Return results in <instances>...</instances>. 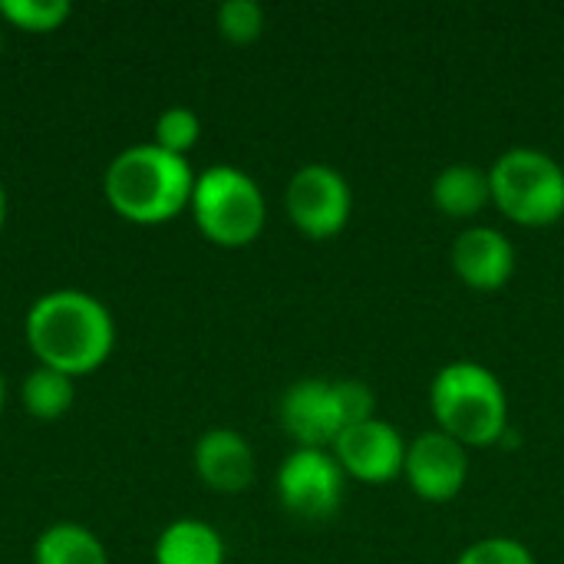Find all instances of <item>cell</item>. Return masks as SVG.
<instances>
[{"label":"cell","mask_w":564,"mask_h":564,"mask_svg":"<svg viewBox=\"0 0 564 564\" xmlns=\"http://www.w3.org/2000/svg\"><path fill=\"white\" fill-rule=\"evenodd\" d=\"M23 334L40 367L66 377L99 370L116 347V324L109 307L89 291L59 288L36 297L23 317Z\"/></svg>","instance_id":"6da1fadb"},{"label":"cell","mask_w":564,"mask_h":564,"mask_svg":"<svg viewBox=\"0 0 564 564\" xmlns=\"http://www.w3.org/2000/svg\"><path fill=\"white\" fill-rule=\"evenodd\" d=\"M195 175L185 155H172L155 142L122 149L102 175L106 202L116 215L135 225L172 221L192 202Z\"/></svg>","instance_id":"7a4b0ae2"},{"label":"cell","mask_w":564,"mask_h":564,"mask_svg":"<svg viewBox=\"0 0 564 564\" xmlns=\"http://www.w3.org/2000/svg\"><path fill=\"white\" fill-rule=\"evenodd\" d=\"M430 406L440 430L463 446H492L509 430V400L499 377L473 360L446 364L436 373Z\"/></svg>","instance_id":"3957f363"},{"label":"cell","mask_w":564,"mask_h":564,"mask_svg":"<svg viewBox=\"0 0 564 564\" xmlns=\"http://www.w3.org/2000/svg\"><path fill=\"white\" fill-rule=\"evenodd\" d=\"M492 202L506 218L525 228H545L564 218V169L542 149H509L489 169Z\"/></svg>","instance_id":"277c9868"},{"label":"cell","mask_w":564,"mask_h":564,"mask_svg":"<svg viewBox=\"0 0 564 564\" xmlns=\"http://www.w3.org/2000/svg\"><path fill=\"white\" fill-rule=\"evenodd\" d=\"M188 205L202 235L221 248H245L264 228V195L258 182L235 165H212L195 175Z\"/></svg>","instance_id":"5b68a950"},{"label":"cell","mask_w":564,"mask_h":564,"mask_svg":"<svg viewBox=\"0 0 564 564\" xmlns=\"http://www.w3.org/2000/svg\"><path fill=\"white\" fill-rule=\"evenodd\" d=\"M278 496L301 522L334 519L344 499V469L327 449H294L278 469Z\"/></svg>","instance_id":"8992f818"},{"label":"cell","mask_w":564,"mask_h":564,"mask_svg":"<svg viewBox=\"0 0 564 564\" xmlns=\"http://www.w3.org/2000/svg\"><path fill=\"white\" fill-rule=\"evenodd\" d=\"M350 202L354 198L347 178L324 162H311L297 169L284 195L291 221L307 238H334L337 231H344L350 218Z\"/></svg>","instance_id":"52a82bcc"},{"label":"cell","mask_w":564,"mask_h":564,"mask_svg":"<svg viewBox=\"0 0 564 564\" xmlns=\"http://www.w3.org/2000/svg\"><path fill=\"white\" fill-rule=\"evenodd\" d=\"M330 449L344 476H354L357 482H367V486L393 482L397 476H403V466H406L403 436L380 416L344 430Z\"/></svg>","instance_id":"ba28073f"},{"label":"cell","mask_w":564,"mask_h":564,"mask_svg":"<svg viewBox=\"0 0 564 564\" xmlns=\"http://www.w3.org/2000/svg\"><path fill=\"white\" fill-rule=\"evenodd\" d=\"M406 482L426 502H449L463 492L469 476L466 446L446 436L443 430L423 433L406 446Z\"/></svg>","instance_id":"9c48e42d"},{"label":"cell","mask_w":564,"mask_h":564,"mask_svg":"<svg viewBox=\"0 0 564 564\" xmlns=\"http://www.w3.org/2000/svg\"><path fill=\"white\" fill-rule=\"evenodd\" d=\"M281 426L297 449H327L344 433L334 380H297L281 397Z\"/></svg>","instance_id":"30bf717a"},{"label":"cell","mask_w":564,"mask_h":564,"mask_svg":"<svg viewBox=\"0 0 564 564\" xmlns=\"http://www.w3.org/2000/svg\"><path fill=\"white\" fill-rule=\"evenodd\" d=\"M453 271L473 291H499L516 271V248L496 228H466L453 245Z\"/></svg>","instance_id":"8fae6325"},{"label":"cell","mask_w":564,"mask_h":564,"mask_svg":"<svg viewBox=\"0 0 564 564\" xmlns=\"http://www.w3.org/2000/svg\"><path fill=\"white\" fill-rule=\"evenodd\" d=\"M195 473L215 492H241L254 479V449L235 430H208L195 443Z\"/></svg>","instance_id":"7c38bea8"},{"label":"cell","mask_w":564,"mask_h":564,"mask_svg":"<svg viewBox=\"0 0 564 564\" xmlns=\"http://www.w3.org/2000/svg\"><path fill=\"white\" fill-rule=\"evenodd\" d=\"M433 202L449 218H473L492 202L489 172L469 162L446 165L433 182Z\"/></svg>","instance_id":"4fadbf2b"},{"label":"cell","mask_w":564,"mask_h":564,"mask_svg":"<svg viewBox=\"0 0 564 564\" xmlns=\"http://www.w3.org/2000/svg\"><path fill=\"white\" fill-rule=\"evenodd\" d=\"M155 564H225V542L208 522L178 519L162 529Z\"/></svg>","instance_id":"5bb4252c"},{"label":"cell","mask_w":564,"mask_h":564,"mask_svg":"<svg viewBox=\"0 0 564 564\" xmlns=\"http://www.w3.org/2000/svg\"><path fill=\"white\" fill-rule=\"evenodd\" d=\"M33 564H109L102 542L76 522H56L40 532Z\"/></svg>","instance_id":"9a60e30c"},{"label":"cell","mask_w":564,"mask_h":564,"mask_svg":"<svg viewBox=\"0 0 564 564\" xmlns=\"http://www.w3.org/2000/svg\"><path fill=\"white\" fill-rule=\"evenodd\" d=\"M23 406L30 416L43 420V423H53L59 416L69 413L73 406V377L59 373V370H50V367H36L26 373L23 380Z\"/></svg>","instance_id":"2e32d148"},{"label":"cell","mask_w":564,"mask_h":564,"mask_svg":"<svg viewBox=\"0 0 564 564\" xmlns=\"http://www.w3.org/2000/svg\"><path fill=\"white\" fill-rule=\"evenodd\" d=\"M66 0H0V17L26 33H53L69 20Z\"/></svg>","instance_id":"e0dca14e"},{"label":"cell","mask_w":564,"mask_h":564,"mask_svg":"<svg viewBox=\"0 0 564 564\" xmlns=\"http://www.w3.org/2000/svg\"><path fill=\"white\" fill-rule=\"evenodd\" d=\"M198 135H202V122L188 106H172L155 119V145L172 155H185L198 142Z\"/></svg>","instance_id":"ac0fdd59"},{"label":"cell","mask_w":564,"mask_h":564,"mask_svg":"<svg viewBox=\"0 0 564 564\" xmlns=\"http://www.w3.org/2000/svg\"><path fill=\"white\" fill-rule=\"evenodd\" d=\"M218 30L231 43H254L264 30V10L254 0H225L218 7Z\"/></svg>","instance_id":"d6986e66"},{"label":"cell","mask_w":564,"mask_h":564,"mask_svg":"<svg viewBox=\"0 0 564 564\" xmlns=\"http://www.w3.org/2000/svg\"><path fill=\"white\" fill-rule=\"evenodd\" d=\"M456 564H535V558L516 539H482L469 545Z\"/></svg>","instance_id":"ffe728a7"},{"label":"cell","mask_w":564,"mask_h":564,"mask_svg":"<svg viewBox=\"0 0 564 564\" xmlns=\"http://www.w3.org/2000/svg\"><path fill=\"white\" fill-rule=\"evenodd\" d=\"M337 390V403H340V416H344V430L373 420V390L364 380H334Z\"/></svg>","instance_id":"44dd1931"},{"label":"cell","mask_w":564,"mask_h":564,"mask_svg":"<svg viewBox=\"0 0 564 564\" xmlns=\"http://www.w3.org/2000/svg\"><path fill=\"white\" fill-rule=\"evenodd\" d=\"M3 221H7V192L0 185V228H3Z\"/></svg>","instance_id":"7402d4cb"},{"label":"cell","mask_w":564,"mask_h":564,"mask_svg":"<svg viewBox=\"0 0 564 564\" xmlns=\"http://www.w3.org/2000/svg\"><path fill=\"white\" fill-rule=\"evenodd\" d=\"M3 403H7V387H3V377H0V410H3Z\"/></svg>","instance_id":"603a6c76"}]
</instances>
